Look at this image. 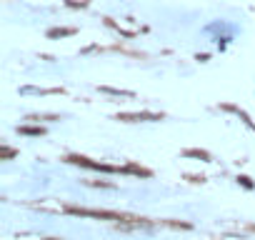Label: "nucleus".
Instances as JSON below:
<instances>
[{"mask_svg": "<svg viewBox=\"0 0 255 240\" xmlns=\"http://www.w3.org/2000/svg\"><path fill=\"white\" fill-rule=\"evenodd\" d=\"M70 163H78V165H85V168H93V170H105V173H118V168H110V165H103V163H90L88 158H70Z\"/></svg>", "mask_w": 255, "mask_h": 240, "instance_id": "1", "label": "nucleus"}, {"mask_svg": "<svg viewBox=\"0 0 255 240\" xmlns=\"http://www.w3.org/2000/svg\"><path fill=\"white\" fill-rule=\"evenodd\" d=\"M118 120H163V115H155V113H125V115H118Z\"/></svg>", "mask_w": 255, "mask_h": 240, "instance_id": "2", "label": "nucleus"}, {"mask_svg": "<svg viewBox=\"0 0 255 240\" xmlns=\"http://www.w3.org/2000/svg\"><path fill=\"white\" fill-rule=\"evenodd\" d=\"M20 133H28V135H40L43 130H40V128H20Z\"/></svg>", "mask_w": 255, "mask_h": 240, "instance_id": "3", "label": "nucleus"}, {"mask_svg": "<svg viewBox=\"0 0 255 240\" xmlns=\"http://www.w3.org/2000/svg\"><path fill=\"white\" fill-rule=\"evenodd\" d=\"M70 33H73V30H53V33H50V35H53V38H55V35H70Z\"/></svg>", "mask_w": 255, "mask_h": 240, "instance_id": "4", "label": "nucleus"}]
</instances>
